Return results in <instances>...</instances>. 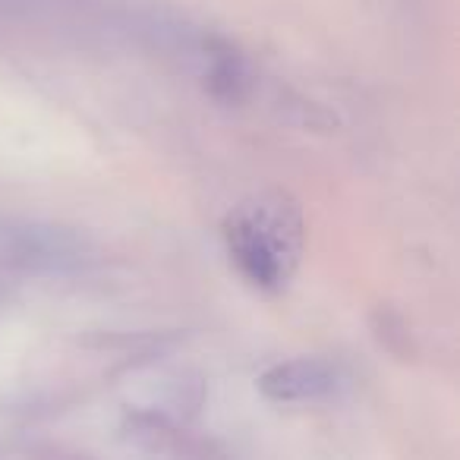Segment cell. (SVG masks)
<instances>
[{"label": "cell", "mask_w": 460, "mask_h": 460, "mask_svg": "<svg viewBox=\"0 0 460 460\" xmlns=\"http://www.w3.org/2000/svg\"><path fill=\"white\" fill-rule=\"evenodd\" d=\"M230 259L243 278L262 290H281L303 252L300 208L284 192H265L230 211L224 221Z\"/></svg>", "instance_id": "cell-1"}, {"label": "cell", "mask_w": 460, "mask_h": 460, "mask_svg": "<svg viewBox=\"0 0 460 460\" xmlns=\"http://www.w3.org/2000/svg\"><path fill=\"white\" fill-rule=\"evenodd\" d=\"M338 369L328 359L300 357L290 363H278L259 376V391L275 403H309L334 394Z\"/></svg>", "instance_id": "cell-2"}, {"label": "cell", "mask_w": 460, "mask_h": 460, "mask_svg": "<svg viewBox=\"0 0 460 460\" xmlns=\"http://www.w3.org/2000/svg\"><path fill=\"white\" fill-rule=\"evenodd\" d=\"M205 89L211 98L224 104H237L250 95L252 73L246 60L224 41H208L205 45Z\"/></svg>", "instance_id": "cell-3"}, {"label": "cell", "mask_w": 460, "mask_h": 460, "mask_svg": "<svg viewBox=\"0 0 460 460\" xmlns=\"http://www.w3.org/2000/svg\"><path fill=\"white\" fill-rule=\"evenodd\" d=\"M7 259L26 265H64L79 252L76 240L58 227H22L7 230Z\"/></svg>", "instance_id": "cell-4"}]
</instances>
